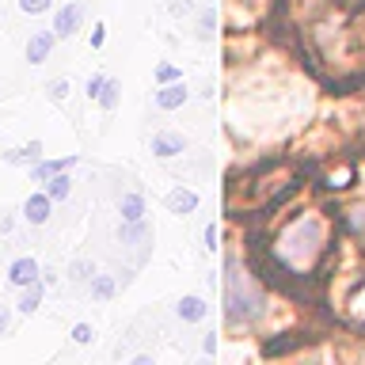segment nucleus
Instances as JSON below:
<instances>
[{"label":"nucleus","instance_id":"1","mask_svg":"<svg viewBox=\"0 0 365 365\" xmlns=\"http://www.w3.org/2000/svg\"><path fill=\"white\" fill-rule=\"evenodd\" d=\"M319 240H324V232H319V221H297L289 232L282 236V244H278V251H282V259L289 262V267H308L312 262V255L319 251Z\"/></svg>","mask_w":365,"mask_h":365},{"label":"nucleus","instance_id":"2","mask_svg":"<svg viewBox=\"0 0 365 365\" xmlns=\"http://www.w3.org/2000/svg\"><path fill=\"white\" fill-rule=\"evenodd\" d=\"M80 19H84V4H80V0H68V4H61V11H57V19H53V34H57V38L76 34Z\"/></svg>","mask_w":365,"mask_h":365},{"label":"nucleus","instance_id":"3","mask_svg":"<svg viewBox=\"0 0 365 365\" xmlns=\"http://www.w3.org/2000/svg\"><path fill=\"white\" fill-rule=\"evenodd\" d=\"M153 103L160 110H179L182 103H187V84H182V80H171V84H164L153 96Z\"/></svg>","mask_w":365,"mask_h":365},{"label":"nucleus","instance_id":"4","mask_svg":"<svg viewBox=\"0 0 365 365\" xmlns=\"http://www.w3.org/2000/svg\"><path fill=\"white\" fill-rule=\"evenodd\" d=\"M38 262H34L31 255H19L16 262H11V267H8V282L11 285H19V289H23V285H31V282H38Z\"/></svg>","mask_w":365,"mask_h":365},{"label":"nucleus","instance_id":"5","mask_svg":"<svg viewBox=\"0 0 365 365\" xmlns=\"http://www.w3.org/2000/svg\"><path fill=\"white\" fill-rule=\"evenodd\" d=\"M50 205H53V198L50 194H31L27 202H23V217H27V225H46L50 221Z\"/></svg>","mask_w":365,"mask_h":365},{"label":"nucleus","instance_id":"6","mask_svg":"<svg viewBox=\"0 0 365 365\" xmlns=\"http://www.w3.org/2000/svg\"><path fill=\"white\" fill-rule=\"evenodd\" d=\"M53 38H57L53 31H34L31 38H27V61L31 65H42L46 57H50V50H53Z\"/></svg>","mask_w":365,"mask_h":365},{"label":"nucleus","instance_id":"7","mask_svg":"<svg viewBox=\"0 0 365 365\" xmlns=\"http://www.w3.org/2000/svg\"><path fill=\"white\" fill-rule=\"evenodd\" d=\"M182 148H187V137H182V133H156V137H153V153H156L160 160L179 156Z\"/></svg>","mask_w":365,"mask_h":365},{"label":"nucleus","instance_id":"8","mask_svg":"<svg viewBox=\"0 0 365 365\" xmlns=\"http://www.w3.org/2000/svg\"><path fill=\"white\" fill-rule=\"evenodd\" d=\"M205 312H210V308H205L202 297H182V301L175 304V316L187 319V324H198V319H205Z\"/></svg>","mask_w":365,"mask_h":365},{"label":"nucleus","instance_id":"9","mask_svg":"<svg viewBox=\"0 0 365 365\" xmlns=\"http://www.w3.org/2000/svg\"><path fill=\"white\" fill-rule=\"evenodd\" d=\"M168 210H171V213H194V210H198V194L175 187V190L168 194Z\"/></svg>","mask_w":365,"mask_h":365},{"label":"nucleus","instance_id":"10","mask_svg":"<svg viewBox=\"0 0 365 365\" xmlns=\"http://www.w3.org/2000/svg\"><path fill=\"white\" fill-rule=\"evenodd\" d=\"M118 213H122V221H145V198L141 194H122Z\"/></svg>","mask_w":365,"mask_h":365},{"label":"nucleus","instance_id":"11","mask_svg":"<svg viewBox=\"0 0 365 365\" xmlns=\"http://www.w3.org/2000/svg\"><path fill=\"white\" fill-rule=\"evenodd\" d=\"M46 194H50L53 202H65L68 194H73V179H68L65 171H53V175L46 179Z\"/></svg>","mask_w":365,"mask_h":365},{"label":"nucleus","instance_id":"12","mask_svg":"<svg viewBox=\"0 0 365 365\" xmlns=\"http://www.w3.org/2000/svg\"><path fill=\"white\" fill-rule=\"evenodd\" d=\"M42 304V282H31V285H23V297H19V312H34V308Z\"/></svg>","mask_w":365,"mask_h":365},{"label":"nucleus","instance_id":"13","mask_svg":"<svg viewBox=\"0 0 365 365\" xmlns=\"http://www.w3.org/2000/svg\"><path fill=\"white\" fill-rule=\"evenodd\" d=\"M73 164H76V156H65V160H50V164H38V168H34V182H46V179L53 175V171H68Z\"/></svg>","mask_w":365,"mask_h":365},{"label":"nucleus","instance_id":"14","mask_svg":"<svg viewBox=\"0 0 365 365\" xmlns=\"http://www.w3.org/2000/svg\"><path fill=\"white\" fill-rule=\"evenodd\" d=\"M118 91H122V84H118V80H103V91H99V107L103 110H114V107H118Z\"/></svg>","mask_w":365,"mask_h":365},{"label":"nucleus","instance_id":"15","mask_svg":"<svg viewBox=\"0 0 365 365\" xmlns=\"http://www.w3.org/2000/svg\"><path fill=\"white\" fill-rule=\"evenodd\" d=\"M91 297H96V301H110L114 297V278L110 274H96V278H91Z\"/></svg>","mask_w":365,"mask_h":365},{"label":"nucleus","instance_id":"16","mask_svg":"<svg viewBox=\"0 0 365 365\" xmlns=\"http://www.w3.org/2000/svg\"><path fill=\"white\" fill-rule=\"evenodd\" d=\"M38 153H42V141H31L27 148H16V153H8V160H11V164H27V160L34 164V160H38Z\"/></svg>","mask_w":365,"mask_h":365},{"label":"nucleus","instance_id":"17","mask_svg":"<svg viewBox=\"0 0 365 365\" xmlns=\"http://www.w3.org/2000/svg\"><path fill=\"white\" fill-rule=\"evenodd\" d=\"M73 342H80V346L96 342V327H91V324H76V327H73Z\"/></svg>","mask_w":365,"mask_h":365},{"label":"nucleus","instance_id":"18","mask_svg":"<svg viewBox=\"0 0 365 365\" xmlns=\"http://www.w3.org/2000/svg\"><path fill=\"white\" fill-rule=\"evenodd\" d=\"M46 91H50L53 103H61V99L68 96V80H65V76H61V80H50V84H46Z\"/></svg>","mask_w":365,"mask_h":365},{"label":"nucleus","instance_id":"19","mask_svg":"<svg viewBox=\"0 0 365 365\" xmlns=\"http://www.w3.org/2000/svg\"><path fill=\"white\" fill-rule=\"evenodd\" d=\"M46 8H50V0H19V11H27V16H38Z\"/></svg>","mask_w":365,"mask_h":365},{"label":"nucleus","instance_id":"20","mask_svg":"<svg viewBox=\"0 0 365 365\" xmlns=\"http://www.w3.org/2000/svg\"><path fill=\"white\" fill-rule=\"evenodd\" d=\"M182 73H179V68L175 65H160L156 68V80H160V84H171V80H179Z\"/></svg>","mask_w":365,"mask_h":365},{"label":"nucleus","instance_id":"21","mask_svg":"<svg viewBox=\"0 0 365 365\" xmlns=\"http://www.w3.org/2000/svg\"><path fill=\"white\" fill-rule=\"evenodd\" d=\"M213 34V11H205L202 16V31H198V38H210Z\"/></svg>","mask_w":365,"mask_h":365},{"label":"nucleus","instance_id":"22","mask_svg":"<svg viewBox=\"0 0 365 365\" xmlns=\"http://www.w3.org/2000/svg\"><path fill=\"white\" fill-rule=\"evenodd\" d=\"M103 80H107V76H91V80H88V96H91V99H99V91H103Z\"/></svg>","mask_w":365,"mask_h":365},{"label":"nucleus","instance_id":"23","mask_svg":"<svg viewBox=\"0 0 365 365\" xmlns=\"http://www.w3.org/2000/svg\"><path fill=\"white\" fill-rule=\"evenodd\" d=\"M103 31H107V27H103V23H96V31H91V46H96V50L103 46V38H107V34H103Z\"/></svg>","mask_w":365,"mask_h":365},{"label":"nucleus","instance_id":"24","mask_svg":"<svg viewBox=\"0 0 365 365\" xmlns=\"http://www.w3.org/2000/svg\"><path fill=\"white\" fill-rule=\"evenodd\" d=\"M8 319H11V312H8L4 304H0V335H4V331H8Z\"/></svg>","mask_w":365,"mask_h":365},{"label":"nucleus","instance_id":"25","mask_svg":"<svg viewBox=\"0 0 365 365\" xmlns=\"http://www.w3.org/2000/svg\"><path fill=\"white\" fill-rule=\"evenodd\" d=\"M213 244H217V228L210 225V228H205V247H210V251H213Z\"/></svg>","mask_w":365,"mask_h":365},{"label":"nucleus","instance_id":"26","mask_svg":"<svg viewBox=\"0 0 365 365\" xmlns=\"http://www.w3.org/2000/svg\"><path fill=\"white\" fill-rule=\"evenodd\" d=\"M171 8H175V11H190V0H175Z\"/></svg>","mask_w":365,"mask_h":365}]
</instances>
